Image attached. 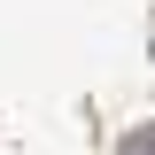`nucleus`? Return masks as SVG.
Listing matches in <instances>:
<instances>
[{"mask_svg":"<svg viewBox=\"0 0 155 155\" xmlns=\"http://www.w3.org/2000/svg\"><path fill=\"white\" fill-rule=\"evenodd\" d=\"M116 155H155V124H132V132H124V147Z\"/></svg>","mask_w":155,"mask_h":155,"instance_id":"obj_1","label":"nucleus"}]
</instances>
